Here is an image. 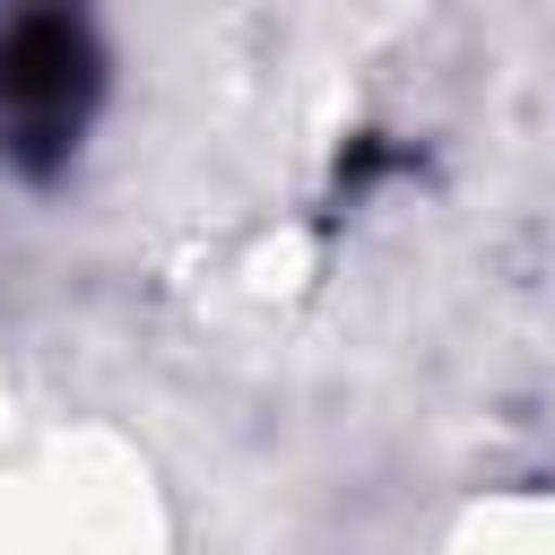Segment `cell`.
Here are the masks:
<instances>
[{
    "mask_svg": "<svg viewBox=\"0 0 555 555\" xmlns=\"http://www.w3.org/2000/svg\"><path fill=\"white\" fill-rule=\"evenodd\" d=\"M104 104V52L87 17L26 9L0 17V165L9 173H61Z\"/></svg>",
    "mask_w": 555,
    "mask_h": 555,
    "instance_id": "6da1fadb",
    "label": "cell"
}]
</instances>
